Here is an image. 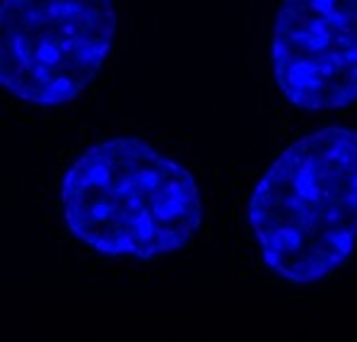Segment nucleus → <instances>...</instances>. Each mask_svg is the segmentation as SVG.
Returning a JSON list of instances; mask_svg holds the SVG:
<instances>
[{
  "mask_svg": "<svg viewBox=\"0 0 357 342\" xmlns=\"http://www.w3.org/2000/svg\"><path fill=\"white\" fill-rule=\"evenodd\" d=\"M68 231L112 258L169 256L203 224L193 173L140 138H109L75 157L61 181Z\"/></svg>",
  "mask_w": 357,
  "mask_h": 342,
  "instance_id": "nucleus-1",
  "label": "nucleus"
},
{
  "mask_svg": "<svg viewBox=\"0 0 357 342\" xmlns=\"http://www.w3.org/2000/svg\"><path fill=\"white\" fill-rule=\"evenodd\" d=\"M249 227L278 277L312 285L357 241V130L326 125L275 157L249 198Z\"/></svg>",
  "mask_w": 357,
  "mask_h": 342,
  "instance_id": "nucleus-2",
  "label": "nucleus"
},
{
  "mask_svg": "<svg viewBox=\"0 0 357 342\" xmlns=\"http://www.w3.org/2000/svg\"><path fill=\"white\" fill-rule=\"evenodd\" d=\"M273 77L304 111L357 102V0H282L271 44Z\"/></svg>",
  "mask_w": 357,
  "mask_h": 342,
  "instance_id": "nucleus-4",
  "label": "nucleus"
},
{
  "mask_svg": "<svg viewBox=\"0 0 357 342\" xmlns=\"http://www.w3.org/2000/svg\"><path fill=\"white\" fill-rule=\"evenodd\" d=\"M114 36V0H3L0 85L20 102L63 107L92 85Z\"/></svg>",
  "mask_w": 357,
  "mask_h": 342,
  "instance_id": "nucleus-3",
  "label": "nucleus"
}]
</instances>
